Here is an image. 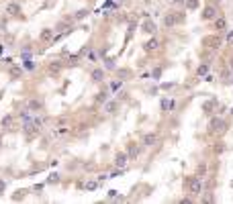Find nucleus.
Returning a JSON list of instances; mask_svg holds the SVG:
<instances>
[{"label":"nucleus","mask_w":233,"mask_h":204,"mask_svg":"<svg viewBox=\"0 0 233 204\" xmlns=\"http://www.w3.org/2000/svg\"><path fill=\"white\" fill-rule=\"evenodd\" d=\"M6 12H10V14H18V12H20V6L14 4V2H10V4H6Z\"/></svg>","instance_id":"f257e3e1"},{"label":"nucleus","mask_w":233,"mask_h":204,"mask_svg":"<svg viewBox=\"0 0 233 204\" xmlns=\"http://www.w3.org/2000/svg\"><path fill=\"white\" fill-rule=\"evenodd\" d=\"M125 163H127V155H125V153H119V155H116V165L121 167V165H125Z\"/></svg>","instance_id":"f03ea898"},{"label":"nucleus","mask_w":233,"mask_h":204,"mask_svg":"<svg viewBox=\"0 0 233 204\" xmlns=\"http://www.w3.org/2000/svg\"><path fill=\"white\" fill-rule=\"evenodd\" d=\"M92 78H94L96 82H100V80H102V72H100V70H94V72H92Z\"/></svg>","instance_id":"7ed1b4c3"},{"label":"nucleus","mask_w":233,"mask_h":204,"mask_svg":"<svg viewBox=\"0 0 233 204\" xmlns=\"http://www.w3.org/2000/svg\"><path fill=\"white\" fill-rule=\"evenodd\" d=\"M49 37H51V31H49V29H45V31L41 33V39H45V41H47Z\"/></svg>","instance_id":"20e7f679"},{"label":"nucleus","mask_w":233,"mask_h":204,"mask_svg":"<svg viewBox=\"0 0 233 204\" xmlns=\"http://www.w3.org/2000/svg\"><path fill=\"white\" fill-rule=\"evenodd\" d=\"M192 192H194V194L200 192V184H198V182H192Z\"/></svg>","instance_id":"39448f33"},{"label":"nucleus","mask_w":233,"mask_h":204,"mask_svg":"<svg viewBox=\"0 0 233 204\" xmlns=\"http://www.w3.org/2000/svg\"><path fill=\"white\" fill-rule=\"evenodd\" d=\"M145 143H147V145L153 143V135H147V137H145Z\"/></svg>","instance_id":"423d86ee"},{"label":"nucleus","mask_w":233,"mask_h":204,"mask_svg":"<svg viewBox=\"0 0 233 204\" xmlns=\"http://www.w3.org/2000/svg\"><path fill=\"white\" fill-rule=\"evenodd\" d=\"M29 106H31V108H35V110H37V108H41V104H39V102H35V100H33Z\"/></svg>","instance_id":"0eeeda50"},{"label":"nucleus","mask_w":233,"mask_h":204,"mask_svg":"<svg viewBox=\"0 0 233 204\" xmlns=\"http://www.w3.org/2000/svg\"><path fill=\"white\" fill-rule=\"evenodd\" d=\"M86 14H88V10H80V12H78V18H84Z\"/></svg>","instance_id":"6e6552de"},{"label":"nucleus","mask_w":233,"mask_h":204,"mask_svg":"<svg viewBox=\"0 0 233 204\" xmlns=\"http://www.w3.org/2000/svg\"><path fill=\"white\" fill-rule=\"evenodd\" d=\"M2 190H4V182H0V194H2Z\"/></svg>","instance_id":"1a4fd4ad"}]
</instances>
